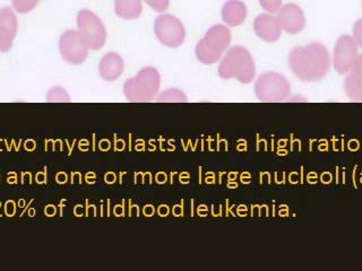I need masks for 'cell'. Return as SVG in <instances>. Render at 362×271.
<instances>
[{
    "mask_svg": "<svg viewBox=\"0 0 362 271\" xmlns=\"http://www.w3.org/2000/svg\"><path fill=\"white\" fill-rule=\"evenodd\" d=\"M288 62L294 76L305 83L318 82L327 75L331 68V56L327 49L318 42L292 49Z\"/></svg>",
    "mask_w": 362,
    "mask_h": 271,
    "instance_id": "6da1fadb",
    "label": "cell"
},
{
    "mask_svg": "<svg viewBox=\"0 0 362 271\" xmlns=\"http://www.w3.org/2000/svg\"><path fill=\"white\" fill-rule=\"evenodd\" d=\"M218 76L238 79L241 84L252 83L256 76V66L250 52L239 45L230 49L221 61Z\"/></svg>",
    "mask_w": 362,
    "mask_h": 271,
    "instance_id": "7a4b0ae2",
    "label": "cell"
},
{
    "mask_svg": "<svg viewBox=\"0 0 362 271\" xmlns=\"http://www.w3.org/2000/svg\"><path fill=\"white\" fill-rule=\"evenodd\" d=\"M160 86L161 76L158 69L145 67L139 71L137 76L127 79L124 82V95L130 102H150L158 96Z\"/></svg>",
    "mask_w": 362,
    "mask_h": 271,
    "instance_id": "3957f363",
    "label": "cell"
},
{
    "mask_svg": "<svg viewBox=\"0 0 362 271\" xmlns=\"http://www.w3.org/2000/svg\"><path fill=\"white\" fill-rule=\"evenodd\" d=\"M230 43L231 32L229 28L222 24L213 25L196 45V58L204 65H213L221 59Z\"/></svg>",
    "mask_w": 362,
    "mask_h": 271,
    "instance_id": "277c9868",
    "label": "cell"
},
{
    "mask_svg": "<svg viewBox=\"0 0 362 271\" xmlns=\"http://www.w3.org/2000/svg\"><path fill=\"white\" fill-rule=\"evenodd\" d=\"M255 94L260 102L277 103L288 99L291 94V85L281 73L269 71L258 77L255 84Z\"/></svg>",
    "mask_w": 362,
    "mask_h": 271,
    "instance_id": "5b68a950",
    "label": "cell"
},
{
    "mask_svg": "<svg viewBox=\"0 0 362 271\" xmlns=\"http://www.w3.org/2000/svg\"><path fill=\"white\" fill-rule=\"evenodd\" d=\"M78 33L90 50H100L107 42L105 24L93 11L82 9L77 15Z\"/></svg>",
    "mask_w": 362,
    "mask_h": 271,
    "instance_id": "8992f818",
    "label": "cell"
},
{
    "mask_svg": "<svg viewBox=\"0 0 362 271\" xmlns=\"http://www.w3.org/2000/svg\"><path fill=\"white\" fill-rule=\"evenodd\" d=\"M154 32L158 41L168 48H179L186 37L184 24L170 14L156 17Z\"/></svg>",
    "mask_w": 362,
    "mask_h": 271,
    "instance_id": "52a82bcc",
    "label": "cell"
},
{
    "mask_svg": "<svg viewBox=\"0 0 362 271\" xmlns=\"http://www.w3.org/2000/svg\"><path fill=\"white\" fill-rule=\"evenodd\" d=\"M59 49L62 59L71 65H82L90 50L78 31L74 30H68L60 37Z\"/></svg>",
    "mask_w": 362,
    "mask_h": 271,
    "instance_id": "ba28073f",
    "label": "cell"
},
{
    "mask_svg": "<svg viewBox=\"0 0 362 271\" xmlns=\"http://www.w3.org/2000/svg\"><path fill=\"white\" fill-rule=\"evenodd\" d=\"M358 44L350 35H342L337 40L334 49V68L339 75H344L354 67L358 59Z\"/></svg>",
    "mask_w": 362,
    "mask_h": 271,
    "instance_id": "9c48e42d",
    "label": "cell"
},
{
    "mask_svg": "<svg viewBox=\"0 0 362 271\" xmlns=\"http://www.w3.org/2000/svg\"><path fill=\"white\" fill-rule=\"evenodd\" d=\"M18 30V22L14 11L5 7L0 9V51L8 52L13 47Z\"/></svg>",
    "mask_w": 362,
    "mask_h": 271,
    "instance_id": "30bf717a",
    "label": "cell"
},
{
    "mask_svg": "<svg viewBox=\"0 0 362 271\" xmlns=\"http://www.w3.org/2000/svg\"><path fill=\"white\" fill-rule=\"evenodd\" d=\"M281 28L288 34H298L305 25V17L303 9L296 4H286L279 11Z\"/></svg>",
    "mask_w": 362,
    "mask_h": 271,
    "instance_id": "8fae6325",
    "label": "cell"
},
{
    "mask_svg": "<svg viewBox=\"0 0 362 271\" xmlns=\"http://www.w3.org/2000/svg\"><path fill=\"white\" fill-rule=\"evenodd\" d=\"M255 33L265 42H276L282 34L280 20L269 14H260L254 22Z\"/></svg>",
    "mask_w": 362,
    "mask_h": 271,
    "instance_id": "7c38bea8",
    "label": "cell"
},
{
    "mask_svg": "<svg viewBox=\"0 0 362 271\" xmlns=\"http://www.w3.org/2000/svg\"><path fill=\"white\" fill-rule=\"evenodd\" d=\"M124 64L120 54L107 52L102 56L99 64V73L107 82H115L124 73Z\"/></svg>",
    "mask_w": 362,
    "mask_h": 271,
    "instance_id": "4fadbf2b",
    "label": "cell"
},
{
    "mask_svg": "<svg viewBox=\"0 0 362 271\" xmlns=\"http://www.w3.org/2000/svg\"><path fill=\"white\" fill-rule=\"evenodd\" d=\"M345 94L354 101H362V56H358L344 80Z\"/></svg>",
    "mask_w": 362,
    "mask_h": 271,
    "instance_id": "5bb4252c",
    "label": "cell"
},
{
    "mask_svg": "<svg viewBox=\"0 0 362 271\" xmlns=\"http://www.w3.org/2000/svg\"><path fill=\"white\" fill-rule=\"evenodd\" d=\"M247 14V6L241 0H229L222 7V18L226 25H241L246 20Z\"/></svg>",
    "mask_w": 362,
    "mask_h": 271,
    "instance_id": "9a60e30c",
    "label": "cell"
},
{
    "mask_svg": "<svg viewBox=\"0 0 362 271\" xmlns=\"http://www.w3.org/2000/svg\"><path fill=\"white\" fill-rule=\"evenodd\" d=\"M143 11L141 0H115V11L124 20H136Z\"/></svg>",
    "mask_w": 362,
    "mask_h": 271,
    "instance_id": "2e32d148",
    "label": "cell"
},
{
    "mask_svg": "<svg viewBox=\"0 0 362 271\" xmlns=\"http://www.w3.org/2000/svg\"><path fill=\"white\" fill-rule=\"evenodd\" d=\"M156 101L160 103H185L188 102L186 94L178 88H170V90H164L163 93L156 97Z\"/></svg>",
    "mask_w": 362,
    "mask_h": 271,
    "instance_id": "e0dca14e",
    "label": "cell"
},
{
    "mask_svg": "<svg viewBox=\"0 0 362 271\" xmlns=\"http://www.w3.org/2000/svg\"><path fill=\"white\" fill-rule=\"evenodd\" d=\"M41 0H11V5L20 14H28L37 7Z\"/></svg>",
    "mask_w": 362,
    "mask_h": 271,
    "instance_id": "ac0fdd59",
    "label": "cell"
},
{
    "mask_svg": "<svg viewBox=\"0 0 362 271\" xmlns=\"http://www.w3.org/2000/svg\"><path fill=\"white\" fill-rule=\"evenodd\" d=\"M47 100H48V102H69L71 97L68 95L65 88H54L49 90Z\"/></svg>",
    "mask_w": 362,
    "mask_h": 271,
    "instance_id": "d6986e66",
    "label": "cell"
},
{
    "mask_svg": "<svg viewBox=\"0 0 362 271\" xmlns=\"http://www.w3.org/2000/svg\"><path fill=\"white\" fill-rule=\"evenodd\" d=\"M147 5L150 6L153 11L163 13L169 8L170 0H144Z\"/></svg>",
    "mask_w": 362,
    "mask_h": 271,
    "instance_id": "ffe728a7",
    "label": "cell"
},
{
    "mask_svg": "<svg viewBox=\"0 0 362 271\" xmlns=\"http://www.w3.org/2000/svg\"><path fill=\"white\" fill-rule=\"evenodd\" d=\"M259 4L266 11L276 13L280 11L282 0H259Z\"/></svg>",
    "mask_w": 362,
    "mask_h": 271,
    "instance_id": "44dd1931",
    "label": "cell"
},
{
    "mask_svg": "<svg viewBox=\"0 0 362 271\" xmlns=\"http://www.w3.org/2000/svg\"><path fill=\"white\" fill-rule=\"evenodd\" d=\"M354 39L356 44L362 48V18L356 22L354 26Z\"/></svg>",
    "mask_w": 362,
    "mask_h": 271,
    "instance_id": "7402d4cb",
    "label": "cell"
}]
</instances>
